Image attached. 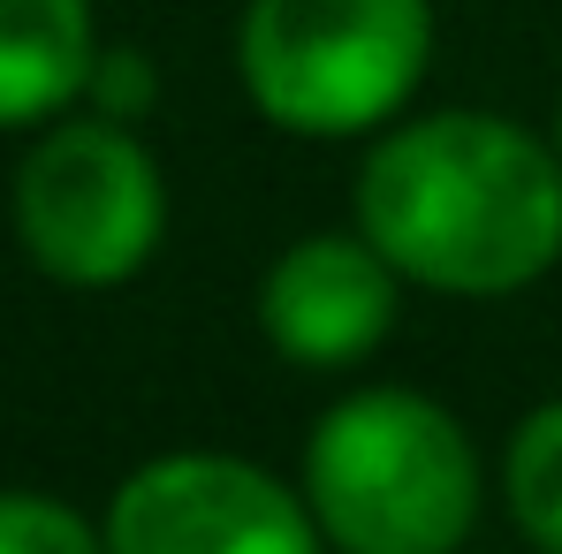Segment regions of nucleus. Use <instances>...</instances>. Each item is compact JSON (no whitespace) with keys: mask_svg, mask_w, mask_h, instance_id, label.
Here are the masks:
<instances>
[{"mask_svg":"<svg viewBox=\"0 0 562 554\" xmlns=\"http://www.w3.org/2000/svg\"><path fill=\"white\" fill-rule=\"evenodd\" d=\"M85 92H99V114H114V106H145L153 99V77H145V61L137 54H106V61H92V84Z\"/></svg>","mask_w":562,"mask_h":554,"instance_id":"10","label":"nucleus"},{"mask_svg":"<svg viewBox=\"0 0 562 554\" xmlns=\"http://www.w3.org/2000/svg\"><path fill=\"white\" fill-rule=\"evenodd\" d=\"M319 540L304 494L236 456H160L106 509L114 554H296Z\"/></svg>","mask_w":562,"mask_h":554,"instance_id":"5","label":"nucleus"},{"mask_svg":"<svg viewBox=\"0 0 562 554\" xmlns=\"http://www.w3.org/2000/svg\"><path fill=\"white\" fill-rule=\"evenodd\" d=\"M555 152H562V122H555Z\"/></svg>","mask_w":562,"mask_h":554,"instance_id":"11","label":"nucleus"},{"mask_svg":"<svg viewBox=\"0 0 562 554\" xmlns=\"http://www.w3.org/2000/svg\"><path fill=\"white\" fill-rule=\"evenodd\" d=\"M395 281L403 274L387 267V251L366 228L358 236H304L267 267L259 327L289 365H358L395 327Z\"/></svg>","mask_w":562,"mask_h":554,"instance_id":"6","label":"nucleus"},{"mask_svg":"<svg viewBox=\"0 0 562 554\" xmlns=\"http://www.w3.org/2000/svg\"><path fill=\"white\" fill-rule=\"evenodd\" d=\"M160 228H168L160 168L114 114L46 129L15 168V236L38 274L69 289L130 281L160 251Z\"/></svg>","mask_w":562,"mask_h":554,"instance_id":"4","label":"nucleus"},{"mask_svg":"<svg viewBox=\"0 0 562 554\" xmlns=\"http://www.w3.org/2000/svg\"><path fill=\"white\" fill-rule=\"evenodd\" d=\"M304 509L350 554H449L479 517V456L441 403L366 387L312 426Z\"/></svg>","mask_w":562,"mask_h":554,"instance_id":"2","label":"nucleus"},{"mask_svg":"<svg viewBox=\"0 0 562 554\" xmlns=\"http://www.w3.org/2000/svg\"><path fill=\"white\" fill-rule=\"evenodd\" d=\"M358 228L403 281L509 296L562 259V152L502 114H426L358 168Z\"/></svg>","mask_w":562,"mask_h":554,"instance_id":"1","label":"nucleus"},{"mask_svg":"<svg viewBox=\"0 0 562 554\" xmlns=\"http://www.w3.org/2000/svg\"><path fill=\"white\" fill-rule=\"evenodd\" d=\"M434 61L426 0H251L236 69L251 106L296 137H358L418 92Z\"/></svg>","mask_w":562,"mask_h":554,"instance_id":"3","label":"nucleus"},{"mask_svg":"<svg viewBox=\"0 0 562 554\" xmlns=\"http://www.w3.org/2000/svg\"><path fill=\"white\" fill-rule=\"evenodd\" d=\"M85 0H0V129L46 122L92 84Z\"/></svg>","mask_w":562,"mask_h":554,"instance_id":"7","label":"nucleus"},{"mask_svg":"<svg viewBox=\"0 0 562 554\" xmlns=\"http://www.w3.org/2000/svg\"><path fill=\"white\" fill-rule=\"evenodd\" d=\"M99 540L106 532L46 494H0V554H92Z\"/></svg>","mask_w":562,"mask_h":554,"instance_id":"9","label":"nucleus"},{"mask_svg":"<svg viewBox=\"0 0 562 554\" xmlns=\"http://www.w3.org/2000/svg\"><path fill=\"white\" fill-rule=\"evenodd\" d=\"M502 486H509V517L525 524V540L562 554V403H540L517 426Z\"/></svg>","mask_w":562,"mask_h":554,"instance_id":"8","label":"nucleus"}]
</instances>
